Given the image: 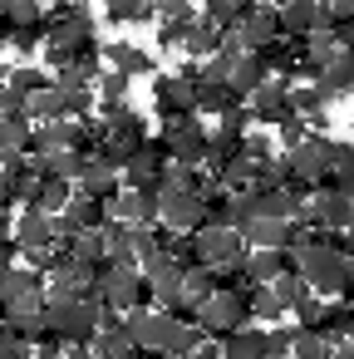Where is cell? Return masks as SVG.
Listing matches in <instances>:
<instances>
[{
  "instance_id": "obj_43",
  "label": "cell",
  "mask_w": 354,
  "mask_h": 359,
  "mask_svg": "<svg viewBox=\"0 0 354 359\" xmlns=\"http://www.w3.org/2000/svg\"><path fill=\"white\" fill-rule=\"evenodd\" d=\"M217 128H226V133H251V109H246V104H236V109H226Z\"/></svg>"
},
{
  "instance_id": "obj_24",
  "label": "cell",
  "mask_w": 354,
  "mask_h": 359,
  "mask_svg": "<svg viewBox=\"0 0 354 359\" xmlns=\"http://www.w3.org/2000/svg\"><path fill=\"white\" fill-rule=\"evenodd\" d=\"M236 104H241V99H236L226 84H197V89H192V114H217V118H222V114L236 109Z\"/></svg>"
},
{
  "instance_id": "obj_48",
  "label": "cell",
  "mask_w": 354,
  "mask_h": 359,
  "mask_svg": "<svg viewBox=\"0 0 354 359\" xmlns=\"http://www.w3.org/2000/svg\"><path fill=\"white\" fill-rule=\"evenodd\" d=\"M50 6H60V11H64V6H89V0H50Z\"/></svg>"
},
{
  "instance_id": "obj_11",
  "label": "cell",
  "mask_w": 354,
  "mask_h": 359,
  "mask_svg": "<svg viewBox=\"0 0 354 359\" xmlns=\"http://www.w3.org/2000/svg\"><path fill=\"white\" fill-rule=\"evenodd\" d=\"M275 25L285 40H305L315 25H325V0H285L275 11Z\"/></svg>"
},
{
  "instance_id": "obj_31",
  "label": "cell",
  "mask_w": 354,
  "mask_h": 359,
  "mask_svg": "<svg viewBox=\"0 0 354 359\" xmlns=\"http://www.w3.org/2000/svg\"><path fill=\"white\" fill-rule=\"evenodd\" d=\"M246 305H251V320H261V325H280V320H285V310H280V300L271 295V285H251V290H246Z\"/></svg>"
},
{
  "instance_id": "obj_23",
  "label": "cell",
  "mask_w": 354,
  "mask_h": 359,
  "mask_svg": "<svg viewBox=\"0 0 354 359\" xmlns=\"http://www.w3.org/2000/svg\"><path fill=\"white\" fill-rule=\"evenodd\" d=\"M99 60H69V65H60L55 74H50V84L55 89H94V79H99Z\"/></svg>"
},
{
  "instance_id": "obj_51",
  "label": "cell",
  "mask_w": 354,
  "mask_h": 359,
  "mask_svg": "<svg viewBox=\"0 0 354 359\" xmlns=\"http://www.w3.org/2000/svg\"><path fill=\"white\" fill-rule=\"evenodd\" d=\"M133 359H158V354H143V349H138V354H133Z\"/></svg>"
},
{
  "instance_id": "obj_27",
  "label": "cell",
  "mask_w": 354,
  "mask_h": 359,
  "mask_svg": "<svg viewBox=\"0 0 354 359\" xmlns=\"http://www.w3.org/2000/svg\"><path fill=\"white\" fill-rule=\"evenodd\" d=\"M246 11H256V0H202V20L217 30H231Z\"/></svg>"
},
{
  "instance_id": "obj_52",
  "label": "cell",
  "mask_w": 354,
  "mask_h": 359,
  "mask_svg": "<svg viewBox=\"0 0 354 359\" xmlns=\"http://www.w3.org/2000/svg\"><path fill=\"white\" fill-rule=\"evenodd\" d=\"M6 45H11V40H0V50H6Z\"/></svg>"
},
{
  "instance_id": "obj_17",
  "label": "cell",
  "mask_w": 354,
  "mask_h": 359,
  "mask_svg": "<svg viewBox=\"0 0 354 359\" xmlns=\"http://www.w3.org/2000/svg\"><path fill=\"white\" fill-rule=\"evenodd\" d=\"M246 251H285L290 241V222H271V217H256L246 231H241Z\"/></svg>"
},
{
  "instance_id": "obj_28",
  "label": "cell",
  "mask_w": 354,
  "mask_h": 359,
  "mask_svg": "<svg viewBox=\"0 0 354 359\" xmlns=\"http://www.w3.org/2000/svg\"><path fill=\"white\" fill-rule=\"evenodd\" d=\"M241 148H246V133H226V128H217V133H207V158H202V163L217 172V168L231 163Z\"/></svg>"
},
{
  "instance_id": "obj_26",
  "label": "cell",
  "mask_w": 354,
  "mask_h": 359,
  "mask_svg": "<svg viewBox=\"0 0 354 359\" xmlns=\"http://www.w3.org/2000/svg\"><path fill=\"white\" fill-rule=\"evenodd\" d=\"M158 0H104V15L114 20V25H148L158 11Z\"/></svg>"
},
{
  "instance_id": "obj_44",
  "label": "cell",
  "mask_w": 354,
  "mask_h": 359,
  "mask_svg": "<svg viewBox=\"0 0 354 359\" xmlns=\"http://www.w3.org/2000/svg\"><path fill=\"white\" fill-rule=\"evenodd\" d=\"M163 20H192V0H158L153 6Z\"/></svg>"
},
{
  "instance_id": "obj_33",
  "label": "cell",
  "mask_w": 354,
  "mask_h": 359,
  "mask_svg": "<svg viewBox=\"0 0 354 359\" xmlns=\"http://www.w3.org/2000/svg\"><path fill=\"white\" fill-rule=\"evenodd\" d=\"M69 197H74V187H69V182H55V177H45V187H40V197H35V212H45V217H60V212L69 207Z\"/></svg>"
},
{
  "instance_id": "obj_29",
  "label": "cell",
  "mask_w": 354,
  "mask_h": 359,
  "mask_svg": "<svg viewBox=\"0 0 354 359\" xmlns=\"http://www.w3.org/2000/svg\"><path fill=\"white\" fill-rule=\"evenodd\" d=\"M138 354V344L128 339V330L118 325V330H99L94 334V359H133Z\"/></svg>"
},
{
  "instance_id": "obj_30",
  "label": "cell",
  "mask_w": 354,
  "mask_h": 359,
  "mask_svg": "<svg viewBox=\"0 0 354 359\" xmlns=\"http://www.w3.org/2000/svg\"><path fill=\"white\" fill-rule=\"evenodd\" d=\"M271 295H275V300H280V310L290 315V310H295V305L310 295V285L300 280V271H280V276L271 280Z\"/></svg>"
},
{
  "instance_id": "obj_53",
  "label": "cell",
  "mask_w": 354,
  "mask_h": 359,
  "mask_svg": "<svg viewBox=\"0 0 354 359\" xmlns=\"http://www.w3.org/2000/svg\"><path fill=\"white\" fill-rule=\"evenodd\" d=\"M349 128H354V114H349Z\"/></svg>"
},
{
  "instance_id": "obj_37",
  "label": "cell",
  "mask_w": 354,
  "mask_h": 359,
  "mask_svg": "<svg viewBox=\"0 0 354 359\" xmlns=\"http://www.w3.org/2000/svg\"><path fill=\"white\" fill-rule=\"evenodd\" d=\"M64 256H74V261H84V266H94V271H99V266H104V231H84Z\"/></svg>"
},
{
  "instance_id": "obj_32",
  "label": "cell",
  "mask_w": 354,
  "mask_h": 359,
  "mask_svg": "<svg viewBox=\"0 0 354 359\" xmlns=\"http://www.w3.org/2000/svg\"><path fill=\"white\" fill-rule=\"evenodd\" d=\"M45 84H50V74H45V69H30V65H20V69H6V89H11L20 104H25L35 89H45Z\"/></svg>"
},
{
  "instance_id": "obj_21",
  "label": "cell",
  "mask_w": 354,
  "mask_h": 359,
  "mask_svg": "<svg viewBox=\"0 0 354 359\" xmlns=\"http://www.w3.org/2000/svg\"><path fill=\"white\" fill-rule=\"evenodd\" d=\"M222 359H266V330L246 325V330L226 334L222 339Z\"/></svg>"
},
{
  "instance_id": "obj_9",
  "label": "cell",
  "mask_w": 354,
  "mask_h": 359,
  "mask_svg": "<svg viewBox=\"0 0 354 359\" xmlns=\"http://www.w3.org/2000/svg\"><path fill=\"white\" fill-rule=\"evenodd\" d=\"M123 330H128V339H133L143 354H158V359H163L168 334H172V320L148 305V310H128V315H123Z\"/></svg>"
},
{
  "instance_id": "obj_18",
  "label": "cell",
  "mask_w": 354,
  "mask_h": 359,
  "mask_svg": "<svg viewBox=\"0 0 354 359\" xmlns=\"http://www.w3.org/2000/svg\"><path fill=\"white\" fill-rule=\"evenodd\" d=\"M182 50H187V55L202 65V60H212L217 50H226V30H217V25H207V20L197 15V20L187 25V40H182Z\"/></svg>"
},
{
  "instance_id": "obj_8",
  "label": "cell",
  "mask_w": 354,
  "mask_h": 359,
  "mask_svg": "<svg viewBox=\"0 0 354 359\" xmlns=\"http://www.w3.org/2000/svg\"><path fill=\"white\" fill-rule=\"evenodd\" d=\"M280 35V25H275V11H266V6H256V11H246L231 30H226V50H236V55H256L261 45H271Z\"/></svg>"
},
{
  "instance_id": "obj_4",
  "label": "cell",
  "mask_w": 354,
  "mask_h": 359,
  "mask_svg": "<svg viewBox=\"0 0 354 359\" xmlns=\"http://www.w3.org/2000/svg\"><path fill=\"white\" fill-rule=\"evenodd\" d=\"M197 325H202L212 339H226V334L246 330V325H251L246 290H226V285H217V290H212V295L197 305Z\"/></svg>"
},
{
  "instance_id": "obj_5",
  "label": "cell",
  "mask_w": 354,
  "mask_h": 359,
  "mask_svg": "<svg viewBox=\"0 0 354 359\" xmlns=\"http://www.w3.org/2000/svg\"><path fill=\"white\" fill-rule=\"evenodd\" d=\"M192 246H197V266H207V271H236L241 266V256H246V241H241V231H231V226H222V222H207V226H197L192 231Z\"/></svg>"
},
{
  "instance_id": "obj_40",
  "label": "cell",
  "mask_w": 354,
  "mask_h": 359,
  "mask_svg": "<svg viewBox=\"0 0 354 359\" xmlns=\"http://www.w3.org/2000/svg\"><path fill=\"white\" fill-rule=\"evenodd\" d=\"M290 315H295V330H320V315H325V300H320V295H305V300H300V305H295Z\"/></svg>"
},
{
  "instance_id": "obj_10",
  "label": "cell",
  "mask_w": 354,
  "mask_h": 359,
  "mask_svg": "<svg viewBox=\"0 0 354 359\" xmlns=\"http://www.w3.org/2000/svg\"><path fill=\"white\" fill-rule=\"evenodd\" d=\"M251 123H261V128H280L285 118H290V79H266L256 94H251Z\"/></svg>"
},
{
  "instance_id": "obj_20",
  "label": "cell",
  "mask_w": 354,
  "mask_h": 359,
  "mask_svg": "<svg viewBox=\"0 0 354 359\" xmlns=\"http://www.w3.org/2000/svg\"><path fill=\"white\" fill-rule=\"evenodd\" d=\"M25 118L40 128V123H60L64 118V94L55 89V84H45V89H35L30 99H25Z\"/></svg>"
},
{
  "instance_id": "obj_7",
  "label": "cell",
  "mask_w": 354,
  "mask_h": 359,
  "mask_svg": "<svg viewBox=\"0 0 354 359\" xmlns=\"http://www.w3.org/2000/svg\"><path fill=\"white\" fill-rule=\"evenodd\" d=\"M163 148H168V158L182 163V168H202V158H207V128H202V118H197V114L168 118V123H163Z\"/></svg>"
},
{
  "instance_id": "obj_49",
  "label": "cell",
  "mask_w": 354,
  "mask_h": 359,
  "mask_svg": "<svg viewBox=\"0 0 354 359\" xmlns=\"http://www.w3.org/2000/svg\"><path fill=\"white\" fill-rule=\"evenodd\" d=\"M256 6H266V11H280V6H285V0H256Z\"/></svg>"
},
{
  "instance_id": "obj_46",
  "label": "cell",
  "mask_w": 354,
  "mask_h": 359,
  "mask_svg": "<svg viewBox=\"0 0 354 359\" xmlns=\"http://www.w3.org/2000/svg\"><path fill=\"white\" fill-rule=\"evenodd\" d=\"M64 359H94V344H64Z\"/></svg>"
},
{
  "instance_id": "obj_3",
  "label": "cell",
  "mask_w": 354,
  "mask_h": 359,
  "mask_svg": "<svg viewBox=\"0 0 354 359\" xmlns=\"http://www.w3.org/2000/svg\"><path fill=\"white\" fill-rule=\"evenodd\" d=\"M290 266L300 271V280L310 285V295H339V290H344L349 256H344L339 246H310V251H295Z\"/></svg>"
},
{
  "instance_id": "obj_19",
  "label": "cell",
  "mask_w": 354,
  "mask_h": 359,
  "mask_svg": "<svg viewBox=\"0 0 354 359\" xmlns=\"http://www.w3.org/2000/svg\"><path fill=\"white\" fill-rule=\"evenodd\" d=\"M266 79H271V74L261 69V60H256V55H236V65H231V79H226V89H231V94H236V99L246 104V99H251V94H256V89L266 84Z\"/></svg>"
},
{
  "instance_id": "obj_12",
  "label": "cell",
  "mask_w": 354,
  "mask_h": 359,
  "mask_svg": "<svg viewBox=\"0 0 354 359\" xmlns=\"http://www.w3.org/2000/svg\"><path fill=\"white\" fill-rule=\"evenodd\" d=\"M192 89H197V84H187V79H177V74H153V109L163 114V123L192 114Z\"/></svg>"
},
{
  "instance_id": "obj_35",
  "label": "cell",
  "mask_w": 354,
  "mask_h": 359,
  "mask_svg": "<svg viewBox=\"0 0 354 359\" xmlns=\"http://www.w3.org/2000/svg\"><path fill=\"white\" fill-rule=\"evenodd\" d=\"M128 84H133V79H123L118 69H99L94 99H99V104H123V99H128Z\"/></svg>"
},
{
  "instance_id": "obj_45",
  "label": "cell",
  "mask_w": 354,
  "mask_h": 359,
  "mask_svg": "<svg viewBox=\"0 0 354 359\" xmlns=\"http://www.w3.org/2000/svg\"><path fill=\"white\" fill-rule=\"evenodd\" d=\"M182 359H222V339H202L192 354H182Z\"/></svg>"
},
{
  "instance_id": "obj_2",
  "label": "cell",
  "mask_w": 354,
  "mask_h": 359,
  "mask_svg": "<svg viewBox=\"0 0 354 359\" xmlns=\"http://www.w3.org/2000/svg\"><path fill=\"white\" fill-rule=\"evenodd\" d=\"M45 334L60 339V344H94V334H99V305L89 295L45 300Z\"/></svg>"
},
{
  "instance_id": "obj_25",
  "label": "cell",
  "mask_w": 354,
  "mask_h": 359,
  "mask_svg": "<svg viewBox=\"0 0 354 359\" xmlns=\"http://www.w3.org/2000/svg\"><path fill=\"white\" fill-rule=\"evenodd\" d=\"M64 217L79 226V231H99L104 222H109V212H104V202L99 197H84V192H74L69 197V207H64Z\"/></svg>"
},
{
  "instance_id": "obj_42",
  "label": "cell",
  "mask_w": 354,
  "mask_h": 359,
  "mask_svg": "<svg viewBox=\"0 0 354 359\" xmlns=\"http://www.w3.org/2000/svg\"><path fill=\"white\" fill-rule=\"evenodd\" d=\"M197 20V15H192ZM192 20H163V30H158V45L163 50H182V40H187V25Z\"/></svg>"
},
{
  "instance_id": "obj_38",
  "label": "cell",
  "mask_w": 354,
  "mask_h": 359,
  "mask_svg": "<svg viewBox=\"0 0 354 359\" xmlns=\"http://www.w3.org/2000/svg\"><path fill=\"white\" fill-rule=\"evenodd\" d=\"M231 65H236V50H217L212 60H202V79L197 84H226L231 79Z\"/></svg>"
},
{
  "instance_id": "obj_47",
  "label": "cell",
  "mask_w": 354,
  "mask_h": 359,
  "mask_svg": "<svg viewBox=\"0 0 354 359\" xmlns=\"http://www.w3.org/2000/svg\"><path fill=\"white\" fill-rule=\"evenodd\" d=\"M329 359H354V339H344V344H334V349H329Z\"/></svg>"
},
{
  "instance_id": "obj_13",
  "label": "cell",
  "mask_w": 354,
  "mask_h": 359,
  "mask_svg": "<svg viewBox=\"0 0 354 359\" xmlns=\"http://www.w3.org/2000/svg\"><path fill=\"white\" fill-rule=\"evenodd\" d=\"M99 60H109V69H118L123 79H138V74H158V60L143 50V45H128V40H114L99 50Z\"/></svg>"
},
{
  "instance_id": "obj_1",
  "label": "cell",
  "mask_w": 354,
  "mask_h": 359,
  "mask_svg": "<svg viewBox=\"0 0 354 359\" xmlns=\"http://www.w3.org/2000/svg\"><path fill=\"white\" fill-rule=\"evenodd\" d=\"M89 300L104 305V310H148L153 305V290L138 276V266H99Z\"/></svg>"
},
{
  "instance_id": "obj_14",
  "label": "cell",
  "mask_w": 354,
  "mask_h": 359,
  "mask_svg": "<svg viewBox=\"0 0 354 359\" xmlns=\"http://www.w3.org/2000/svg\"><path fill=\"white\" fill-rule=\"evenodd\" d=\"M236 271H241V280H246V285H271L280 271H295V266H290V256H285V251H246Z\"/></svg>"
},
{
  "instance_id": "obj_16",
  "label": "cell",
  "mask_w": 354,
  "mask_h": 359,
  "mask_svg": "<svg viewBox=\"0 0 354 359\" xmlns=\"http://www.w3.org/2000/svg\"><path fill=\"white\" fill-rule=\"evenodd\" d=\"M118 187H123V177H118L114 168H104L99 158H89V163H84V172L74 177V192H84V197H99V202H109Z\"/></svg>"
},
{
  "instance_id": "obj_22",
  "label": "cell",
  "mask_w": 354,
  "mask_h": 359,
  "mask_svg": "<svg viewBox=\"0 0 354 359\" xmlns=\"http://www.w3.org/2000/svg\"><path fill=\"white\" fill-rule=\"evenodd\" d=\"M0 15H6L11 35L15 30H40L45 25V0H0Z\"/></svg>"
},
{
  "instance_id": "obj_15",
  "label": "cell",
  "mask_w": 354,
  "mask_h": 359,
  "mask_svg": "<svg viewBox=\"0 0 354 359\" xmlns=\"http://www.w3.org/2000/svg\"><path fill=\"white\" fill-rule=\"evenodd\" d=\"M11 236H15L20 251H45V246H55V236H50V217L35 212V207H25V212L11 222Z\"/></svg>"
},
{
  "instance_id": "obj_6",
  "label": "cell",
  "mask_w": 354,
  "mask_h": 359,
  "mask_svg": "<svg viewBox=\"0 0 354 359\" xmlns=\"http://www.w3.org/2000/svg\"><path fill=\"white\" fill-rule=\"evenodd\" d=\"M285 163H290V177L300 187H325L329 182V168H334V138L310 133L295 153H285Z\"/></svg>"
},
{
  "instance_id": "obj_36",
  "label": "cell",
  "mask_w": 354,
  "mask_h": 359,
  "mask_svg": "<svg viewBox=\"0 0 354 359\" xmlns=\"http://www.w3.org/2000/svg\"><path fill=\"white\" fill-rule=\"evenodd\" d=\"M329 339L320 330H295V344H290V359H329Z\"/></svg>"
},
{
  "instance_id": "obj_34",
  "label": "cell",
  "mask_w": 354,
  "mask_h": 359,
  "mask_svg": "<svg viewBox=\"0 0 354 359\" xmlns=\"http://www.w3.org/2000/svg\"><path fill=\"white\" fill-rule=\"evenodd\" d=\"M212 290H217V271H207V266H187V271H182V295H187L192 305H202Z\"/></svg>"
},
{
  "instance_id": "obj_39",
  "label": "cell",
  "mask_w": 354,
  "mask_h": 359,
  "mask_svg": "<svg viewBox=\"0 0 354 359\" xmlns=\"http://www.w3.org/2000/svg\"><path fill=\"white\" fill-rule=\"evenodd\" d=\"M305 138H310V128H305V123H300V118L290 114V118H285V123L275 128V143H280V158H285V153H295V148H300Z\"/></svg>"
},
{
  "instance_id": "obj_41",
  "label": "cell",
  "mask_w": 354,
  "mask_h": 359,
  "mask_svg": "<svg viewBox=\"0 0 354 359\" xmlns=\"http://www.w3.org/2000/svg\"><path fill=\"white\" fill-rule=\"evenodd\" d=\"M325 25H329V30L354 25V0H325Z\"/></svg>"
},
{
  "instance_id": "obj_50",
  "label": "cell",
  "mask_w": 354,
  "mask_h": 359,
  "mask_svg": "<svg viewBox=\"0 0 354 359\" xmlns=\"http://www.w3.org/2000/svg\"><path fill=\"white\" fill-rule=\"evenodd\" d=\"M344 241H349V246H354V217H349V226H344Z\"/></svg>"
}]
</instances>
